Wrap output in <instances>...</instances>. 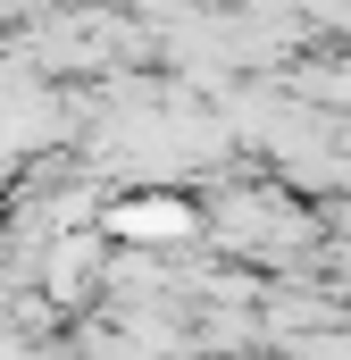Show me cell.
<instances>
[{
    "instance_id": "obj_1",
    "label": "cell",
    "mask_w": 351,
    "mask_h": 360,
    "mask_svg": "<svg viewBox=\"0 0 351 360\" xmlns=\"http://www.w3.org/2000/svg\"><path fill=\"white\" fill-rule=\"evenodd\" d=\"M100 235H126V243H192L201 235V210L176 201V193H143V201H117L100 218Z\"/></svg>"
}]
</instances>
